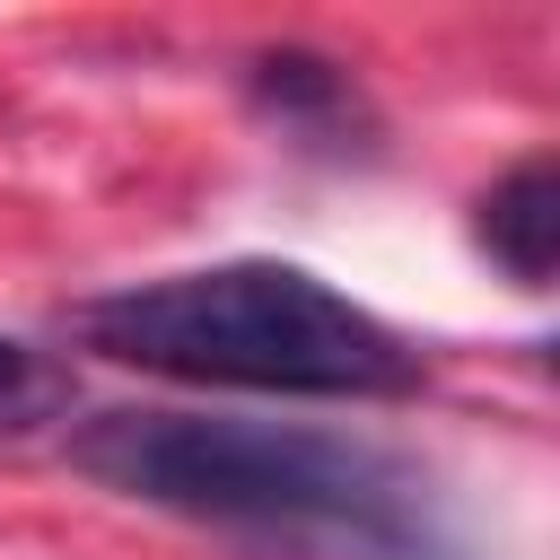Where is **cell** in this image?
Returning a JSON list of instances; mask_svg holds the SVG:
<instances>
[{
  "label": "cell",
  "instance_id": "obj_5",
  "mask_svg": "<svg viewBox=\"0 0 560 560\" xmlns=\"http://www.w3.org/2000/svg\"><path fill=\"white\" fill-rule=\"evenodd\" d=\"M70 411V368L18 332H0V438H26Z\"/></svg>",
  "mask_w": 560,
  "mask_h": 560
},
{
  "label": "cell",
  "instance_id": "obj_1",
  "mask_svg": "<svg viewBox=\"0 0 560 560\" xmlns=\"http://www.w3.org/2000/svg\"><path fill=\"white\" fill-rule=\"evenodd\" d=\"M61 455L166 516L236 525L306 560H464L446 490L350 429L245 420V411H96Z\"/></svg>",
  "mask_w": 560,
  "mask_h": 560
},
{
  "label": "cell",
  "instance_id": "obj_4",
  "mask_svg": "<svg viewBox=\"0 0 560 560\" xmlns=\"http://www.w3.org/2000/svg\"><path fill=\"white\" fill-rule=\"evenodd\" d=\"M245 88H254V105H262L280 131H298V140L341 149V140L359 131V88H350V70L324 61V52H289V44H280V52H254Z\"/></svg>",
  "mask_w": 560,
  "mask_h": 560
},
{
  "label": "cell",
  "instance_id": "obj_2",
  "mask_svg": "<svg viewBox=\"0 0 560 560\" xmlns=\"http://www.w3.org/2000/svg\"><path fill=\"white\" fill-rule=\"evenodd\" d=\"M70 341L175 376V385H236V394H315V402H394L420 394L429 359L350 289L306 262L236 254L201 271L122 280L70 306Z\"/></svg>",
  "mask_w": 560,
  "mask_h": 560
},
{
  "label": "cell",
  "instance_id": "obj_3",
  "mask_svg": "<svg viewBox=\"0 0 560 560\" xmlns=\"http://www.w3.org/2000/svg\"><path fill=\"white\" fill-rule=\"evenodd\" d=\"M472 236L481 254L516 280V289H551V254H560V175L551 158H516L481 201H472Z\"/></svg>",
  "mask_w": 560,
  "mask_h": 560
}]
</instances>
